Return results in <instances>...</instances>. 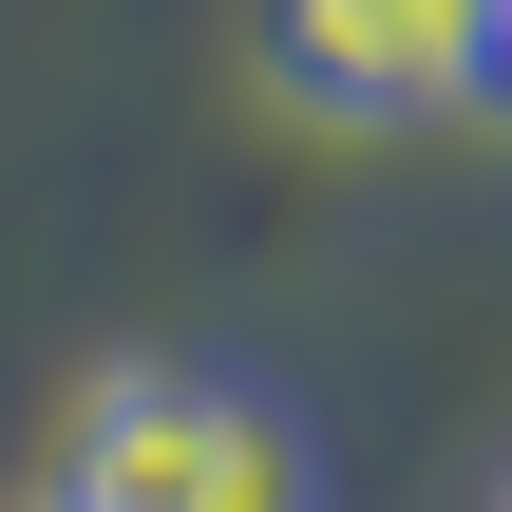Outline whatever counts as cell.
<instances>
[{"mask_svg":"<svg viewBox=\"0 0 512 512\" xmlns=\"http://www.w3.org/2000/svg\"><path fill=\"white\" fill-rule=\"evenodd\" d=\"M475 95H512V0H494V57H475Z\"/></svg>","mask_w":512,"mask_h":512,"instance_id":"3","label":"cell"},{"mask_svg":"<svg viewBox=\"0 0 512 512\" xmlns=\"http://www.w3.org/2000/svg\"><path fill=\"white\" fill-rule=\"evenodd\" d=\"M247 38H266V95L380 133V114H456L475 95L494 0H247Z\"/></svg>","mask_w":512,"mask_h":512,"instance_id":"2","label":"cell"},{"mask_svg":"<svg viewBox=\"0 0 512 512\" xmlns=\"http://www.w3.org/2000/svg\"><path fill=\"white\" fill-rule=\"evenodd\" d=\"M57 512H323V456L266 380L209 361H114L57 437Z\"/></svg>","mask_w":512,"mask_h":512,"instance_id":"1","label":"cell"}]
</instances>
